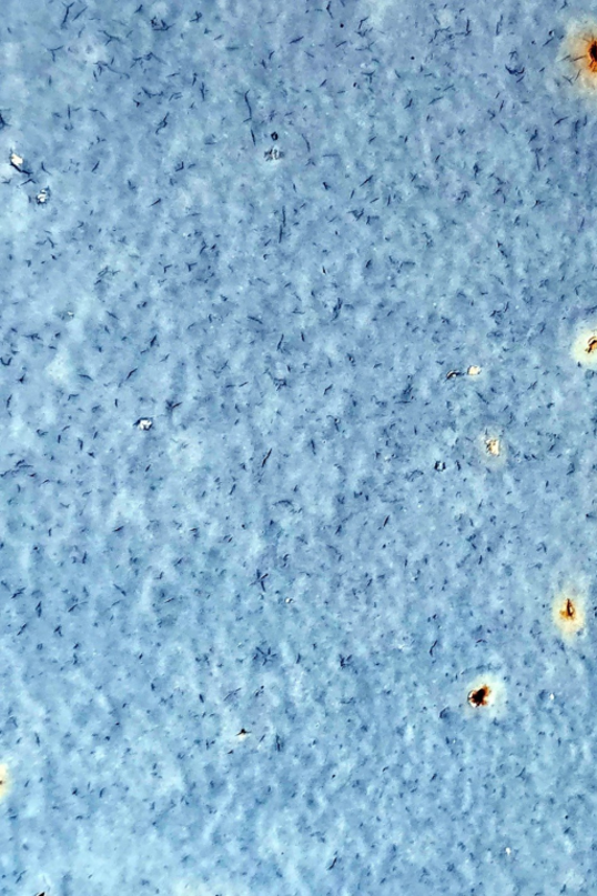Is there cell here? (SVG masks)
<instances>
[{"label": "cell", "mask_w": 597, "mask_h": 896, "mask_svg": "<svg viewBox=\"0 0 597 896\" xmlns=\"http://www.w3.org/2000/svg\"><path fill=\"white\" fill-rule=\"evenodd\" d=\"M579 358L587 361H595L597 358V330L591 334L584 335V343L579 346Z\"/></svg>", "instance_id": "1"}]
</instances>
